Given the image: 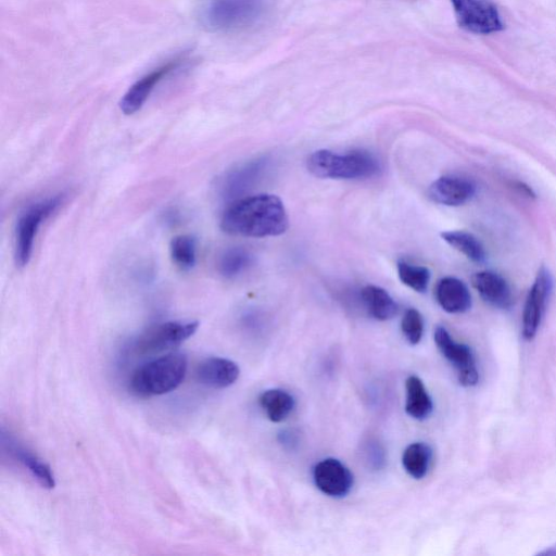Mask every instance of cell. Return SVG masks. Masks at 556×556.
I'll return each instance as SVG.
<instances>
[{"label": "cell", "mask_w": 556, "mask_h": 556, "mask_svg": "<svg viewBox=\"0 0 556 556\" xmlns=\"http://www.w3.org/2000/svg\"><path fill=\"white\" fill-rule=\"evenodd\" d=\"M401 329L405 339L413 345L419 343L424 334V319L416 308L405 311Z\"/></svg>", "instance_id": "cell-26"}, {"label": "cell", "mask_w": 556, "mask_h": 556, "mask_svg": "<svg viewBox=\"0 0 556 556\" xmlns=\"http://www.w3.org/2000/svg\"><path fill=\"white\" fill-rule=\"evenodd\" d=\"M442 239L463 253L467 258L476 263L485 260V251L481 242L470 232L463 230H451L441 233Z\"/></svg>", "instance_id": "cell-21"}, {"label": "cell", "mask_w": 556, "mask_h": 556, "mask_svg": "<svg viewBox=\"0 0 556 556\" xmlns=\"http://www.w3.org/2000/svg\"><path fill=\"white\" fill-rule=\"evenodd\" d=\"M15 455L20 462L30 471L36 480L46 489H53L55 485L54 477L48 464L39 459L27 450L17 447Z\"/></svg>", "instance_id": "cell-24"}, {"label": "cell", "mask_w": 556, "mask_h": 556, "mask_svg": "<svg viewBox=\"0 0 556 556\" xmlns=\"http://www.w3.org/2000/svg\"><path fill=\"white\" fill-rule=\"evenodd\" d=\"M173 262L181 269L192 268L197 260V241L191 235H178L169 244Z\"/></svg>", "instance_id": "cell-23"}, {"label": "cell", "mask_w": 556, "mask_h": 556, "mask_svg": "<svg viewBox=\"0 0 556 556\" xmlns=\"http://www.w3.org/2000/svg\"><path fill=\"white\" fill-rule=\"evenodd\" d=\"M263 167L264 161L256 160L228 172L219 184L223 197L231 198L247 190L255 181Z\"/></svg>", "instance_id": "cell-16"}, {"label": "cell", "mask_w": 556, "mask_h": 556, "mask_svg": "<svg viewBox=\"0 0 556 556\" xmlns=\"http://www.w3.org/2000/svg\"><path fill=\"white\" fill-rule=\"evenodd\" d=\"M265 11L264 0H207L201 10V21L212 31H237L257 24Z\"/></svg>", "instance_id": "cell-4"}, {"label": "cell", "mask_w": 556, "mask_h": 556, "mask_svg": "<svg viewBox=\"0 0 556 556\" xmlns=\"http://www.w3.org/2000/svg\"><path fill=\"white\" fill-rule=\"evenodd\" d=\"M253 262V255L244 248L226 250L218 262V270L226 278H235L244 273Z\"/></svg>", "instance_id": "cell-22"}, {"label": "cell", "mask_w": 556, "mask_h": 556, "mask_svg": "<svg viewBox=\"0 0 556 556\" xmlns=\"http://www.w3.org/2000/svg\"><path fill=\"white\" fill-rule=\"evenodd\" d=\"M406 388V413L418 420L427 418L433 408L431 396L429 395L422 380L417 376H409L405 382Z\"/></svg>", "instance_id": "cell-18"}, {"label": "cell", "mask_w": 556, "mask_h": 556, "mask_svg": "<svg viewBox=\"0 0 556 556\" xmlns=\"http://www.w3.org/2000/svg\"><path fill=\"white\" fill-rule=\"evenodd\" d=\"M430 462L431 448L426 443H412L403 452L402 464L412 478L422 479L429 470Z\"/></svg>", "instance_id": "cell-20"}, {"label": "cell", "mask_w": 556, "mask_h": 556, "mask_svg": "<svg viewBox=\"0 0 556 556\" xmlns=\"http://www.w3.org/2000/svg\"><path fill=\"white\" fill-rule=\"evenodd\" d=\"M553 287L549 271L542 266L528 292L522 313V336L531 340L538 332Z\"/></svg>", "instance_id": "cell-10"}, {"label": "cell", "mask_w": 556, "mask_h": 556, "mask_svg": "<svg viewBox=\"0 0 556 556\" xmlns=\"http://www.w3.org/2000/svg\"><path fill=\"white\" fill-rule=\"evenodd\" d=\"M516 188L528 197H534V192L532 191V189L522 182H517Z\"/></svg>", "instance_id": "cell-27"}, {"label": "cell", "mask_w": 556, "mask_h": 556, "mask_svg": "<svg viewBox=\"0 0 556 556\" xmlns=\"http://www.w3.org/2000/svg\"><path fill=\"white\" fill-rule=\"evenodd\" d=\"M539 555H556V543L548 548L538 553Z\"/></svg>", "instance_id": "cell-28"}, {"label": "cell", "mask_w": 556, "mask_h": 556, "mask_svg": "<svg viewBox=\"0 0 556 556\" xmlns=\"http://www.w3.org/2000/svg\"><path fill=\"white\" fill-rule=\"evenodd\" d=\"M361 296L369 315L377 320H389L397 313V304L393 298L378 286L364 287Z\"/></svg>", "instance_id": "cell-17"}, {"label": "cell", "mask_w": 556, "mask_h": 556, "mask_svg": "<svg viewBox=\"0 0 556 556\" xmlns=\"http://www.w3.org/2000/svg\"><path fill=\"white\" fill-rule=\"evenodd\" d=\"M456 21L473 34H491L504 28L496 7L488 0H450Z\"/></svg>", "instance_id": "cell-7"}, {"label": "cell", "mask_w": 556, "mask_h": 556, "mask_svg": "<svg viewBox=\"0 0 556 556\" xmlns=\"http://www.w3.org/2000/svg\"><path fill=\"white\" fill-rule=\"evenodd\" d=\"M307 169L320 178L366 179L379 175L381 164L367 151L340 154L330 150H318L308 156Z\"/></svg>", "instance_id": "cell-3"}, {"label": "cell", "mask_w": 556, "mask_h": 556, "mask_svg": "<svg viewBox=\"0 0 556 556\" xmlns=\"http://www.w3.org/2000/svg\"><path fill=\"white\" fill-rule=\"evenodd\" d=\"M187 58L185 55L176 56L166 63L153 68L137 81H135L123 96L119 108L126 115H131L139 111L146 103L155 87L178 71L185 64Z\"/></svg>", "instance_id": "cell-8"}, {"label": "cell", "mask_w": 556, "mask_h": 556, "mask_svg": "<svg viewBox=\"0 0 556 556\" xmlns=\"http://www.w3.org/2000/svg\"><path fill=\"white\" fill-rule=\"evenodd\" d=\"M240 375L238 365L227 358L208 357L195 370L198 381L208 388L224 389L236 382Z\"/></svg>", "instance_id": "cell-13"}, {"label": "cell", "mask_w": 556, "mask_h": 556, "mask_svg": "<svg viewBox=\"0 0 556 556\" xmlns=\"http://www.w3.org/2000/svg\"><path fill=\"white\" fill-rule=\"evenodd\" d=\"M62 202V194L48 198L33 204L20 216L15 228V262L18 266H25L29 262L41 224L58 210Z\"/></svg>", "instance_id": "cell-5"}, {"label": "cell", "mask_w": 556, "mask_h": 556, "mask_svg": "<svg viewBox=\"0 0 556 556\" xmlns=\"http://www.w3.org/2000/svg\"><path fill=\"white\" fill-rule=\"evenodd\" d=\"M471 282L480 296L492 306L508 308L513 302L511 289L500 274L491 270L476 273Z\"/></svg>", "instance_id": "cell-14"}, {"label": "cell", "mask_w": 556, "mask_h": 556, "mask_svg": "<svg viewBox=\"0 0 556 556\" xmlns=\"http://www.w3.org/2000/svg\"><path fill=\"white\" fill-rule=\"evenodd\" d=\"M401 281L417 292H425L430 280L428 268L406 261H399L396 264Z\"/></svg>", "instance_id": "cell-25"}, {"label": "cell", "mask_w": 556, "mask_h": 556, "mask_svg": "<svg viewBox=\"0 0 556 556\" xmlns=\"http://www.w3.org/2000/svg\"><path fill=\"white\" fill-rule=\"evenodd\" d=\"M187 357L168 353L138 367L129 380V389L138 396L162 395L175 390L187 372Z\"/></svg>", "instance_id": "cell-2"}, {"label": "cell", "mask_w": 556, "mask_h": 556, "mask_svg": "<svg viewBox=\"0 0 556 556\" xmlns=\"http://www.w3.org/2000/svg\"><path fill=\"white\" fill-rule=\"evenodd\" d=\"M316 486L332 497L345 496L353 486V475L349 468L336 458L318 462L313 470Z\"/></svg>", "instance_id": "cell-11"}, {"label": "cell", "mask_w": 556, "mask_h": 556, "mask_svg": "<svg viewBox=\"0 0 556 556\" xmlns=\"http://www.w3.org/2000/svg\"><path fill=\"white\" fill-rule=\"evenodd\" d=\"M288 226L289 218L282 201L268 193L233 201L220 218V228L225 232L251 238L279 236Z\"/></svg>", "instance_id": "cell-1"}, {"label": "cell", "mask_w": 556, "mask_h": 556, "mask_svg": "<svg viewBox=\"0 0 556 556\" xmlns=\"http://www.w3.org/2000/svg\"><path fill=\"white\" fill-rule=\"evenodd\" d=\"M435 299L447 313H465L471 306V295L467 286L455 277L442 278L435 288Z\"/></svg>", "instance_id": "cell-15"}, {"label": "cell", "mask_w": 556, "mask_h": 556, "mask_svg": "<svg viewBox=\"0 0 556 556\" xmlns=\"http://www.w3.org/2000/svg\"><path fill=\"white\" fill-rule=\"evenodd\" d=\"M434 342L442 355L457 370L459 383L464 387L476 386L479 380V372L471 349L466 344L454 341L448 331L442 326L434 330Z\"/></svg>", "instance_id": "cell-9"}, {"label": "cell", "mask_w": 556, "mask_h": 556, "mask_svg": "<svg viewBox=\"0 0 556 556\" xmlns=\"http://www.w3.org/2000/svg\"><path fill=\"white\" fill-rule=\"evenodd\" d=\"M258 402L268 419L273 422H280L287 419L295 406L294 397L282 389L264 391L260 395Z\"/></svg>", "instance_id": "cell-19"}, {"label": "cell", "mask_w": 556, "mask_h": 556, "mask_svg": "<svg viewBox=\"0 0 556 556\" xmlns=\"http://www.w3.org/2000/svg\"><path fill=\"white\" fill-rule=\"evenodd\" d=\"M198 327V321H166L154 325L136 339L134 352L146 355L172 350L193 336Z\"/></svg>", "instance_id": "cell-6"}, {"label": "cell", "mask_w": 556, "mask_h": 556, "mask_svg": "<svg viewBox=\"0 0 556 556\" xmlns=\"http://www.w3.org/2000/svg\"><path fill=\"white\" fill-rule=\"evenodd\" d=\"M476 192L475 184L465 177L442 176L429 187V197L439 204L457 206L468 202Z\"/></svg>", "instance_id": "cell-12"}]
</instances>
